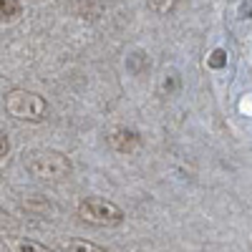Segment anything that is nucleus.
I'll list each match as a JSON object with an SVG mask.
<instances>
[{
    "mask_svg": "<svg viewBox=\"0 0 252 252\" xmlns=\"http://www.w3.org/2000/svg\"><path fill=\"white\" fill-rule=\"evenodd\" d=\"M5 109H8L10 116L23 119V121H33V124L35 121H43L46 119V111H48L46 101L40 98L38 94L20 91V89H15V91H10L5 96Z\"/></svg>",
    "mask_w": 252,
    "mask_h": 252,
    "instance_id": "2",
    "label": "nucleus"
},
{
    "mask_svg": "<svg viewBox=\"0 0 252 252\" xmlns=\"http://www.w3.org/2000/svg\"><path fill=\"white\" fill-rule=\"evenodd\" d=\"M78 215L91 222V224H119L124 220L121 207H116L114 202L98 199V197H89L78 204Z\"/></svg>",
    "mask_w": 252,
    "mask_h": 252,
    "instance_id": "3",
    "label": "nucleus"
},
{
    "mask_svg": "<svg viewBox=\"0 0 252 252\" xmlns=\"http://www.w3.org/2000/svg\"><path fill=\"white\" fill-rule=\"evenodd\" d=\"M23 164H26L28 174H33L35 179H48V182L66 179L73 172L71 159L66 154L51 152V149H35V152L26 154Z\"/></svg>",
    "mask_w": 252,
    "mask_h": 252,
    "instance_id": "1",
    "label": "nucleus"
},
{
    "mask_svg": "<svg viewBox=\"0 0 252 252\" xmlns=\"http://www.w3.org/2000/svg\"><path fill=\"white\" fill-rule=\"evenodd\" d=\"M149 66H152V61L146 58V53H141V51H136V53H131L129 58H126V68H129L134 76L146 73V71H149Z\"/></svg>",
    "mask_w": 252,
    "mask_h": 252,
    "instance_id": "5",
    "label": "nucleus"
},
{
    "mask_svg": "<svg viewBox=\"0 0 252 252\" xmlns=\"http://www.w3.org/2000/svg\"><path fill=\"white\" fill-rule=\"evenodd\" d=\"M207 63H209V66H212V68H222L224 63H227V53H224L222 48H217V51H215L212 56H209V61H207Z\"/></svg>",
    "mask_w": 252,
    "mask_h": 252,
    "instance_id": "9",
    "label": "nucleus"
},
{
    "mask_svg": "<svg viewBox=\"0 0 252 252\" xmlns=\"http://www.w3.org/2000/svg\"><path fill=\"white\" fill-rule=\"evenodd\" d=\"M68 252H106V250L94 242H86V240H73V242H68Z\"/></svg>",
    "mask_w": 252,
    "mask_h": 252,
    "instance_id": "7",
    "label": "nucleus"
},
{
    "mask_svg": "<svg viewBox=\"0 0 252 252\" xmlns=\"http://www.w3.org/2000/svg\"><path fill=\"white\" fill-rule=\"evenodd\" d=\"M15 252H51V250L35 240H20V242H15Z\"/></svg>",
    "mask_w": 252,
    "mask_h": 252,
    "instance_id": "8",
    "label": "nucleus"
},
{
    "mask_svg": "<svg viewBox=\"0 0 252 252\" xmlns=\"http://www.w3.org/2000/svg\"><path fill=\"white\" fill-rule=\"evenodd\" d=\"M109 141H111V146H114L116 152H121V154H129V152L139 149L141 136H139L134 129H116V131H111Z\"/></svg>",
    "mask_w": 252,
    "mask_h": 252,
    "instance_id": "4",
    "label": "nucleus"
},
{
    "mask_svg": "<svg viewBox=\"0 0 252 252\" xmlns=\"http://www.w3.org/2000/svg\"><path fill=\"white\" fill-rule=\"evenodd\" d=\"M152 5H154V10H159V13H166L172 5H174V0H152Z\"/></svg>",
    "mask_w": 252,
    "mask_h": 252,
    "instance_id": "11",
    "label": "nucleus"
},
{
    "mask_svg": "<svg viewBox=\"0 0 252 252\" xmlns=\"http://www.w3.org/2000/svg\"><path fill=\"white\" fill-rule=\"evenodd\" d=\"M177 89H179V78H177V73H172L169 78L164 81V91H166V94H174Z\"/></svg>",
    "mask_w": 252,
    "mask_h": 252,
    "instance_id": "10",
    "label": "nucleus"
},
{
    "mask_svg": "<svg viewBox=\"0 0 252 252\" xmlns=\"http://www.w3.org/2000/svg\"><path fill=\"white\" fill-rule=\"evenodd\" d=\"M8 149H10V141H8V136H5L3 131H0V157H5Z\"/></svg>",
    "mask_w": 252,
    "mask_h": 252,
    "instance_id": "12",
    "label": "nucleus"
},
{
    "mask_svg": "<svg viewBox=\"0 0 252 252\" xmlns=\"http://www.w3.org/2000/svg\"><path fill=\"white\" fill-rule=\"evenodd\" d=\"M20 15V3L18 0H0V23H10Z\"/></svg>",
    "mask_w": 252,
    "mask_h": 252,
    "instance_id": "6",
    "label": "nucleus"
}]
</instances>
